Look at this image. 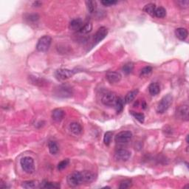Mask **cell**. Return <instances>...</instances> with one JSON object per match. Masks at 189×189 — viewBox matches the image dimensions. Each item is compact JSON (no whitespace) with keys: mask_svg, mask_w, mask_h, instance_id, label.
Here are the masks:
<instances>
[{"mask_svg":"<svg viewBox=\"0 0 189 189\" xmlns=\"http://www.w3.org/2000/svg\"><path fill=\"white\" fill-rule=\"evenodd\" d=\"M173 101V98L171 94H166L162 98L161 101L158 103V107H157V111L160 114H163L166 111L169 109L170 106L171 105Z\"/></svg>","mask_w":189,"mask_h":189,"instance_id":"cell-1","label":"cell"},{"mask_svg":"<svg viewBox=\"0 0 189 189\" xmlns=\"http://www.w3.org/2000/svg\"><path fill=\"white\" fill-rule=\"evenodd\" d=\"M20 164L24 172L27 174H33L35 171L34 160L31 157H24L20 160Z\"/></svg>","mask_w":189,"mask_h":189,"instance_id":"cell-2","label":"cell"},{"mask_svg":"<svg viewBox=\"0 0 189 189\" xmlns=\"http://www.w3.org/2000/svg\"><path fill=\"white\" fill-rule=\"evenodd\" d=\"M51 42H52V39L49 36H44L41 37L36 44L37 50L39 52H46L50 48Z\"/></svg>","mask_w":189,"mask_h":189,"instance_id":"cell-3","label":"cell"},{"mask_svg":"<svg viewBox=\"0 0 189 189\" xmlns=\"http://www.w3.org/2000/svg\"><path fill=\"white\" fill-rule=\"evenodd\" d=\"M67 181L68 185L71 187H76L79 186L81 183H83L81 172L75 171V172L70 174L68 175Z\"/></svg>","mask_w":189,"mask_h":189,"instance_id":"cell-4","label":"cell"},{"mask_svg":"<svg viewBox=\"0 0 189 189\" xmlns=\"http://www.w3.org/2000/svg\"><path fill=\"white\" fill-rule=\"evenodd\" d=\"M132 133L130 131H122L117 134L115 137V141L118 144H126L131 141Z\"/></svg>","mask_w":189,"mask_h":189,"instance_id":"cell-5","label":"cell"},{"mask_svg":"<svg viewBox=\"0 0 189 189\" xmlns=\"http://www.w3.org/2000/svg\"><path fill=\"white\" fill-rule=\"evenodd\" d=\"M75 74V72L73 70H70V69H59L58 70H56V77L57 78L58 80L64 81L67 80L72 78Z\"/></svg>","mask_w":189,"mask_h":189,"instance_id":"cell-6","label":"cell"},{"mask_svg":"<svg viewBox=\"0 0 189 189\" xmlns=\"http://www.w3.org/2000/svg\"><path fill=\"white\" fill-rule=\"evenodd\" d=\"M131 157V153L129 151L124 149H120L117 150L115 153V159L119 162H126Z\"/></svg>","mask_w":189,"mask_h":189,"instance_id":"cell-7","label":"cell"},{"mask_svg":"<svg viewBox=\"0 0 189 189\" xmlns=\"http://www.w3.org/2000/svg\"><path fill=\"white\" fill-rule=\"evenodd\" d=\"M116 99L117 96L115 93L112 92H107L103 94L101 101L106 106H113L115 105Z\"/></svg>","mask_w":189,"mask_h":189,"instance_id":"cell-8","label":"cell"},{"mask_svg":"<svg viewBox=\"0 0 189 189\" xmlns=\"http://www.w3.org/2000/svg\"><path fill=\"white\" fill-rule=\"evenodd\" d=\"M188 106L187 104H183L182 106H179L177 108V111H176V115L180 120L187 121V120H188Z\"/></svg>","mask_w":189,"mask_h":189,"instance_id":"cell-9","label":"cell"},{"mask_svg":"<svg viewBox=\"0 0 189 189\" xmlns=\"http://www.w3.org/2000/svg\"><path fill=\"white\" fill-rule=\"evenodd\" d=\"M107 34H108V30H107V27H100L99 29L98 30V31L96 32V33L94 34V44H97L99 42H101V41H103V39L107 37Z\"/></svg>","mask_w":189,"mask_h":189,"instance_id":"cell-10","label":"cell"},{"mask_svg":"<svg viewBox=\"0 0 189 189\" xmlns=\"http://www.w3.org/2000/svg\"><path fill=\"white\" fill-rule=\"evenodd\" d=\"M56 94L58 95V97L61 98L70 97V96H72L71 89L66 86H61L56 90Z\"/></svg>","mask_w":189,"mask_h":189,"instance_id":"cell-11","label":"cell"},{"mask_svg":"<svg viewBox=\"0 0 189 189\" xmlns=\"http://www.w3.org/2000/svg\"><path fill=\"white\" fill-rule=\"evenodd\" d=\"M106 78L110 84H116L121 80L122 76L118 72H109L106 75Z\"/></svg>","mask_w":189,"mask_h":189,"instance_id":"cell-12","label":"cell"},{"mask_svg":"<svg viewBox=\"0 0 189 189\" xmlns=\"http://www.w3.org/2000/svg\"><path fill=\"white\" fill-rule=\"evenodd\" d=\"M65 115V111L62 109H55L52 112V118L56 122H60L63 120Z\"/></svg>","mask_w":189,"mask_h":189,"instance_id":"cell-13","label":"cell"},{"mask_svg":"<svg viewBox=\"0 0 189 189\" xmlns=\"http://www.w3.org/2000/svg\"><path fill=\"white\" fill-rule=\"evenodd\" d=\"M81 175H82L83 183H90L93 182L95 179V174L90 171H81Z\"/></svg>","mask_w":189,"mask_h":189,"instance_id":"cell-14","label":"cell"},{"mask_svg":"<svg viewBox=\"0 0 189 189\" xmlns=\"http://www.w3.org/2000/svg\"><path fill=\"white\" fill-rule=\"evenodd\" d=\"M83 24V21L81 20V19H75L72 20L69 23V28L72 31H80V29L82 27Z\"/></svg>","mask_w":189,"mask_h":189,"instance_id":"cell-15","label":"cell"},{"mask_svg":"<svg viewBox=\"0 0 189 189\" xmlns=\"http://www.w3.org/2000/svg\"><path fill=\"white\" fill-rule=\"evenodd\" d=\"M69 130H70V132L75 135H81V132H82L83 131L82 126H81L80 124H78V123H77V122L71 123V124H69Z\"/></svg>","mask_w":189,"mask_h":189,"instance_id":"cell-16","label":"cell"},{"mask_svg":"<svg viewBox=\"0 0 189 189\" xmlns=\"http://www.w3.org/2000/svg\"><path fill=\"white\" fill-rule=\"evenodd\" d=\"M175 35L177 36V39H179V40L183 41L186 40L188 36V32L186 28L183 27H179L177 29H176L175 31Z\"/></svg>","mask_w":189,"mask_h":189,"instance_id":"cell-17","label":"cell"},{"mask_svg":"<svg viewBox=\"0 0 189 189\" xmlns=\"http://www.w3.org/2000/svg\"><path fill=\"white\" fill-rule=\"evenodd\" d=\"M138 90H132V91H130L129 92H128L127 94H126L125 99H124V102H125L126 103H131L135 100V98H136V96H137V94H138Z\"/></svg>","mask_w":189,"mask_h":189,"instance_id":"cell-18","label":"cell"},{"mask_svg":"<svg viewBox=\"0 0 189 189\" xmlns=\"http://www.w3.org/2000/svg\"><path fill=\"white\" fill-rule=\"evenodd\" d=\"M149 92L152 95H157L160 92V85L158 83H152L149 86Z\"/></svg>","mask_w":189,"mask_h":189,"instance_id":"cell-19","label":"cell"},{"mask_svg":"<svg viewBox=\"0 0 189 189\" xmlns=\"http://www.w3.org/2000/svg\"><path fill=\"white\" fill-rule=\"evenodd\" d=\"M156 5L153 3H149L148 5H145L144 7H143V11L148 14L151 16H154V11L156 10Z\"/></svg>","mask_w":189,"mask_h":189,"instance_id":"cell-20","label":"cell"},{"mask_svg":"<svg viewBox=\"0 0 189 189\" xmlns=\"http://www.w3.org/2000/svg\"><path fill=\"white\" fill-rule=\"evenodd\" d=\"M166 16V10L164 7H157L155 11H154V16L157 18H164Z\"/></svg>","mask_w":189,"mask_h":189,"instance_id":"cell-21","label":"cell"},{"mask_svg":"<svg viewBox=\"0 0 189 189\" xmlns=\"http://www.w3.org/2000/svg\"><path fill=\"white\" fill-rule=\"evenodd\" d=\"M124 101L121 98H117L116 101H115V109L118 113H120V111H123L124 109Z\"/></svg>","mask_w":189,"mask_h":189,"instance_id":"cell-22","label":"cell"},{"mask_svg":"<svg viewBox=\"0 0 189 189\" xmlns=\"http://www.w3.org/2000/svg\"><path fill=\"white\" fill-rule=\"evenodd\" d=\"M49 151L52 154H56L58 152V146L55 141H50L48 143Z\"/></svg>","mask_w":189,"mask_h":189,"instance_id":"cell-23","label":"cell"},{"mask_svg":"<svg viewBox=\"0 0 189 189\" xmlns=\"http://www.w3.org/2000/svg\"><path fill=\"white\" fill-rule=\"evenodd\" d=\"M92 24L91 22H87L84 25L82 26V27L81 28L79 32L81 34H87L92 31Z\"/></svg>","mask_w":189,"mask_h":189,"instance_id":"cell-24","label":"cell"},{"mask_svg":"<svg viewBox=\"0 0 189 189\" xmlns=\"http://www.w3.org/2000/svg\"><path fill=\"white\" fill-rule=\"evenodd\" d=\"M86 7H87V10L90 14L94 13L96 8H97V3H96L95 1H86Z\"/></svg>","mask_w":189,"mask_h":189,"instance_id":"cell-25","label":"cell"},{"mask_svg":"<svg viewBox=\"0 0 189 189\" xmlns=\"http://www.w3.org/2000/svg\"><path fill=\"white\" fill-rule=\"evenodd\" d=\"M134 69V64L132 62H128V63L125 64L123 67V72L126 75L130 74Z\"/></svg>","mask_w":189,"mask_h":189,"instance_id":"cell-26","label":"cell"},{"mask_svg":"<svg viewBox=\"0 0 189 189\" xmlns=\"http://www.w3.org/2000/svg\"><path fill=\"white\" fill-rule=\"evenodd\" d=\"M60 184L57 183H49L47 182L44 183L43 186H41V188H49V189H57L60 188Z\"/></svg>","mask_w":189,"mask_h":189,"instance_id":"cell-27","label":"cell"},{"mask_svg":"<svg viewBox=\"0 0 189 189\" xmlns=\"http://www.w3.org/2000/svg\"><path fill=\"white\" fill-rule=\"evenodd\" d=\"M132 182L131 179H126L120 182V186H119V188H120V189L128 188L132 186Z\"/></svg>","mask_w":189,"mask_h":189,"instance_id":"cell-28","label":"cell"},{"mask_svg":"<svg viewBox=\"0 0 189 189\" xmlns=\"http://www.w3.org/2000/svg\"><path fill=\"white\" fill-rule=\"evenodd\" d=\"M113 132H107L105 133L104 137H103V142H104L105 145H109L110 144L111 139H112Z\"/></svg>","mask_w":189,"mask_h":189,"instance_id":"cell-29","label":"cell"},{"mask_svg":"<svg viewBox=\"0 0 189 189\" xmlns=\"http://www.w3.org/2000/svg\"><path fill=\"white\" fill-rule=\"evenodd\" d=\"M152 67L150 66H147V67H143L141 71V76L146 77L152 73Z\"/></svg>","mask_w":189,"mask_h":189,"instance_id":"cell-30","label":"cell"},{"mask_svg":"<svg viewBox=\"0 0 189 189\" xmlns=\"http://www.w3.org/2000/svg\"><path fill=\"white\" fill-rule=\"evenodd\" d=\"M131 114L133 115L134 117L136 118V120H137L140 123H143L145 120V115L143 113H137V112H134V111H132Z\"/></svg>","mask_w":189,"mask_h":189,"instance_id":"cell-31","label":"cell"},{"mask_svg":"<svg viewBox=\"0 0 189 189\" xmlns=\"http://www.w3.org/2000/svg\"><path fill=\"white\" fill-rule=\"evenodd\" d=\"M69 159H65V160H62V161H61L59 162V163L58 164V169L59 170V171H61V170H63L65 169V168H67V166L69 165Z\"/></svg>","mask_w":189,"mask_h":189,"instance_id":"cell-32","label":"cell"},{"mask_svg":"<svg viewBox=\"0 0 189 189\" xmlns=\"http://www.w3.org/2000/svg\"><path fill=\"white\" fill-rule=\"evenodd\" d=\"M36 183L35 181H25V182L22 183V186L24 188H33L36 187Z\"/></svg>","mask_w":189,"mask_h":189,"instance_id":"cell-33","label":"cell"},{"mask_svg":"<svg viewBox=\"0 0 189 189\" xmlns=\"http://www.w3.org/2000/svg\"><path fill=\"white\" fill-rule=\"evenodd\" d=\"M177 4L179 5V7L182 8H186L189 5V1L188 0H179L177 2Z\"/></svg>","mask_w":189,"mask_h":189,"instance_id":"cell-34","label":"cell"},{"mask_svg":"<svg viewBox=\"0 0 189 189\" xmlns=\"http://www.w3.org/2000/svg\"><path fill=\"white\" fill-rule=\"evenodd\" d=\"M117 3V1L115 0H103V1H101V4L103 5L104 6L109 7L111 6V5H114Z\"/></svg>","mask_w":189,"mask_h":189,"instance_id":"cell-35","label":"cell"},{"mask_svg":"<svg viewBox=\"0 0 189 189\" xmlns=\"http://www.w3.org/2000/svg\"><path fill=\"white\" fill-rule=\"evenodd\" d=\"M28 20L29 21H32V22H35V21H36L39 19V16H38L37 14H30L29 16H28Z\"/></svg>","mask_w":189,"mask_h":189,"instance_id":"cell-36","label":"cell"},{"mask_svg":"<svg viewBox=\"0 0 189 189\" xmlns=\"http://www.w3.org/2000/svg\"><path fill=\"white\" fill-rule=\"evenodd\" d=\"M142 107H143V109H144L146 108V103H145V101H143V103L142 104Z\"/></svg>","mask_w":189,"mask_h":189,"instance_id":"cell-37","label":"cell"},{"mask_svg":"<svg viewBox=\"0 0 189 189\" xmlns=\"http://www.w3.org/2000/svg\"><path fill=\"white\" fill-rule=\"evenodd\" d=\"M186 141H187V143H188V135H187V137H186Z\"/></svg>","mask_w":189,"mask_h":189,"instance_id":"cell-38","label":"cell"}]
</instances>
